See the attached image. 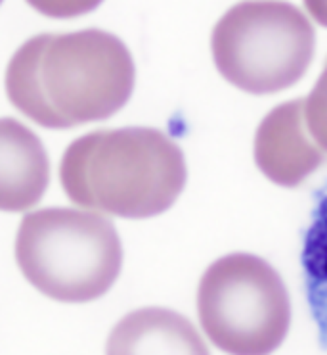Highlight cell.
Wrapping results in <instances>:
<instances>
[{"label":"cell","mask_w":327,"mask_h":355,"mask_svg":"<svg viewBox=\"0 0 327 355\" xmlns=\"http://www.w3.org/2000/svg\"><path fill=\"white\" fill-rule=\"evenodd\" d=\"M211 49L228 83L251 94H272L293 87L308 71L316 31L289 2L243 0L216 21Z\"/></svg>","instance_id":"cell-4"},{"label":"cell","mask_w":327,"mask_h":355,"mask_svg":"<svg viewBox=\"0 0 327 355\" xmlns=\"http://www.w3.org/2000/svg\"><path fill=\"white\" fill-rule=\"evenodd\" d=\"M197 313L205 334L228 355H270L291 324V302L279 272L262 257L230 254L199 282Z\"/></svg>","instance_id":"cell-5"},{"label":"cell","mask_w":327,"mask_h":355,"mask_svg":"<svg viewBox=\"0 0 327 355\" xmlns=\"http://www.w3.org/2000/svg\"><path fill=\"white\" fill-rule=\"evenodd\" d=\"M327 159V152L308 131L304 100L276 106L254 137V162L279 187L293 189Z\"/></svg>","instance_id":"cell-6"},{"label":"cell","mask_w":327,"mask_h":355,"mask_svg":"<svg viewBox=\"0 0 327 355\" xmlns=\"http://www.w3.org/2000/svg\"><path fill=\"white\" fill-rule=\"evenodd\" d=\"M306 12L321 27H327V0H303Z\"/></svg>","instance_id":"cell-12"},{"label":"cell","mask_w":327,"mask_h":355,"mask_svg":"<svg viewBox=\"0 0 327 355\" xmlns=\"http://www.w3.org/2000/svg\"><path fill=\"white\" fill-rule=\"evenodd\" d=\"M24 277L46 297L86 304L106 296L121 275L123 244L113 221L75 207L27 214L16 236Z\"/></svg>","instance_id":"cell-3"},{"label":"cell","mask_w":327,"mask_h":355,"mask_svg":"<svg viewBox=\"0 0 327 355\" xmlns=\"http://www.w3.org/2000/svg\"><path fill=\"white\" fill-rule=\"evenodd\" d=\"M0 4H2V0H0Z\"/></svg>","instance_id":"cell-13"},{"label":"cell","mask_w":327,"mask_h":355,"mask_svg":"<svg viewBox=\"0 0 327 355\" xmlns=\"http://www.w3.org/2000/svg\"><path fill=\"white\" fill-rule=\"evenodd\" d=\"M48 152L27 125L0 117V211H27L48 190Z\"/></svg>","instance_id":"cell-7"},{"label":"cell","mask_w":327,"mask_h":355,"mask_svg":"<svg viewBox=\"0 0 327 355\" xmlns=\"http://www.w3.org/2000/svg\"><path fill=\"white\" fill-rule=\"evenodd\" d=\"M301 263L304 294L318 329L319 346L327 349V184L316 194L310 225L304 232Z\"/></svg>","instance_id":"cell-9"},{"label":"cell","mask_w":327,"mask_h":355,"mask_svg":"<svg viewBox=\"0 0 327 355\" xmlns=\"http://www.w3.org/2000/svg\"><path fill=\"white\" fill-rule=\"evenodd\" d=\"M104 0H27L39 14L52 19H75L98 8Z\"/></svg>","instance_id":"cell-11"},{"label":"cell","mask_w":327,"mask_h":355,"mask_svg":"<svg viewBox=\"0 0 327 355\" xmlns=\"http://www.w3.org/2000/svg\"><path fill=\"white\" fill-rule=\"evenodd\" d=\"M180 146L159 129H100L75 139L59 162L67 198L86 209L149 219L165 214L186 187Z\"/></svg>","instance_id":"cell-2"},{"label":"cell","mask_w":327,"mask_h":355,"mask_svg":"<svg viewBox=\"0 0 327 355\" xmlns=\"http://www.w3.org/2000/svg\"><path fill=\"white\" fill-rule=\"evenodd\" d=\"M304 114L308 131L321 148L327 152V62L318 83L304 100Z\"/></svg>","instance_id":"cell-10"},{"label":"cell","mask_w":327,"mask_h":355,"mask_svg":"<svg viewBox=\"0 0 327 355\" xmlns=\"http://www.w3.org/2000/svg\"><path fill=\"white\" fill-rule=\"evenodd\" d=\"M106 355H211L184 315L144 307L124 315L107 338Z\"/></svg>","instance_id":"cell-8"},{"label":"cell","mask_w":327,"mask_h":355,"mask_svg":"<svg viewBox=\"0 0 327 355\" xmlns=\"http://www.w3.org/2000/svg\"><path fill=\"white\" fill-rule=\"evenodd\" d=\"M136 67L117 35L102 29L42 33L6 67L12 106L44 129H73L113 117L131 100Z\"/></svg>","instance_id":"cell-1"}]
</instances>
